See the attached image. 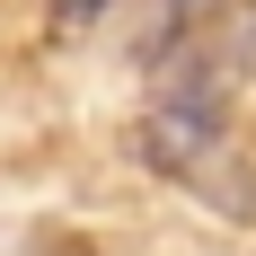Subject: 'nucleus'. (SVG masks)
I'll use <instances>...</instances> for the list:
<instances>
[{"instance_id": "f257e3e1", "label": "nucleus", "mask_w": 256, "mask_h": 256, "mask_svg": "<svg viewBox=\"0 0 256 256\" xmlns=\"http://www.w3.org/2000/svg\"><path fill=\"white\" fill-rule=\"evenodd\" d=\"M221 132H230V62H221V44H194V53L168 62L150 115H142V142H150L159 168L204 177V159L221 150Z\"/></svg>"}, {"instance_id": "7ed1b4c3", "label": "nucleus", "mask_w": 256, "mask_h": 256, "mask_svg": "<svg viewBox=\"0 0 256 256\" xmlns=\"http://www.w3.org/2000/svg\"><path fill=\"white\" fill-rule=\"evenodd\" d=\"M194 9H212V0H168V18H177V26H186V18H194Z\"/></svg>"}, {"instance_id": "f03ea898", "label": "nucleus", "mask_w": 256, "mask_h": 256, "mask_svg": "<svg viewBox=\"0 0 256 256\" xmlns=\"http://www.w3.org/2000/svg\"><path fill=\"white\" fill-rule=\"evenodd\" d=\"M53 18H62V26H88V18H106V0H53Z\"/></svg>"}]
</instances>
